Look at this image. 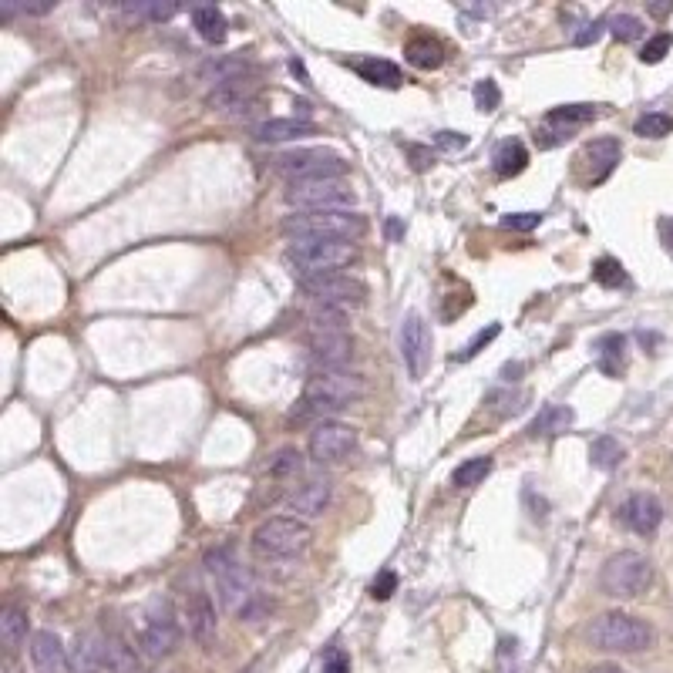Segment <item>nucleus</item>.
<instances>
[{"instance_id": "1", "label": "nucleus", "mask_w": 673, "mask_h": 673, "mask_svg": "<svg viewBox=\"0 0 673 673\" xmlns=\"http://www.w3.org/2000/svg\"><path fill=\"white\" fill-rule=\"evenodd\" d=\"M367 394L364 377L350 374V371H324V374H313L307 387H303V398L293 411L297 421L307 418H324V414L344 411L354 401H361ZM327 421V418H324Z\"/></svg>"}, {"instance_id": "2", "label": "nucleus", "mask_w": 673, "mask_h": 673, "mask_svg": "<svg viewBox=\"0 0 673 673\" xmlns=\"http://www.w3.org/2000/svg\"><path fill=\"white\" fill-rule=\"evenodd\" d=\"M206 573H209V579L216 583V596H219V603L226 606V610H233V613H239L243 620H253L256 616V610H253V603H256V593H253V579H250V573H246L243 566H239V559L233 556V549L229 546H216V549H209L206 552Z\"/></svg>"}, {"instance_id": "3", "label": "nucleus", "mask_w": 673, "mask_h": 673, "mask_svg": "<svg viewBox=\"0 0 673 673\" xmlns=\"http://www.w3.org/2000/svg\"><path fill=\"white\" fill-rule=\"evenodd\" d=\"M364 216L354 209H317V212H293L280 223V233L307 243V239H357L364 236Z\"/></svg>"}, {"instance_id": "4", "label": "nucleus", "mask_w": 673, "mask_h": 673, "mask_svg": "<svg viewBox=\"0 0 673 673\" xmlns=\"http://www.w3.org/2000/svg\"><path fill=\"white\" fill-rule=\"evenodd\" d=\"M313 542V529L297 515H276L256 525L250 549L256 559H297Z\"/></svg>"}, {"instance_id": "5", "label": "nucleus", "mask_w": 673, "mask_h": 673, "mask_svg": "<svg viewBox=\"0 0 673 673\" xmlns=\"http://www.w3.org/2000/svg\"><path fill=\"white\" fill-rule=\"evenodd\" d=\"M586 640L593 643L596 650L606 653H643L653 647V630L650 623H643L640 616L630 613H599L586 630Z\"/></svg>"}, {"instance_id": "6", "label": "nucleus", "mask_w": 673, "mask_h": 673, "mask_svg": "<svg viewBox=\"0 0 673 673\" xmlns=\"http://www.w3.org/2000/svg\"><path fill=\"white\" fill-rule=\"evenodd\" d=\"M283 260L293 266L300 280H313V276L340 273L354 263L357 246L350 239H307V243H293Z\"/></svg>"}, {"instance_id": "7", "label": "nucleus", "mask_w": 673, "mask_h": 673, "mask_svg": "<svg viewBox=\"0 0 673 673\" xmlns=\"http://www.w3.org/2000/svg\"><path fill=\"white\" fill-rule=\"evenodd\" d=\"M653 586V566L647 556L633 549L616 552L599 569V589L610 599H636Z\"/></svg>"}, {"instance_id": "8", "label": "nucleus", "mask_w": 673, "mask_h": 673, "mask_svg": "<svg viewBox=\"0 0 673 673\" xmlns=\"http://www.w3.org/2000/svg\"><path fill=\"white\" fill-rule=\"evenodd\" d=\"M300 293L310 297L320 307H334V310H354L367 300V287L357 276L347 273H327V276H313V280H300Z\"/></svg>"}, {"instance_id": "9", "label": "nucleus", "mask_w": 673, "mask_h": 673, "mask_svg": "<svg viewBox=\"0 0 673 673\" xmlns=\"http://www.w3.org/2000/svg\"><path fill=\"white\" fill-rule=\"evenodd\" d=\"M276 172L287 175L290 182H307V179H344L347 162L330 149H300L287 152L276 159Z\"/></svg>"}, {"instance_id": "10", "label": "nucleus", "mask_w": 673, "mask_h": 673, "mask_svg": "<svg viewBox=\"0 0 673 673\" xmlns=\"http://www.w3.org/2000/svg\"><path fill=\"white\" fill-rule=\"evenodd\" d=\"M287 202L300 206L303 212L317 209H350L354 206V189L344 179H307V182H290Z\"/></svg>"}, {"instance_id": "11", "label": "nucleus", "mask_w": 673, "mask_h": 673, "mask_svg": "<svg viewBox=\"0 0 673 673\" xmlns=\"http://www.w3.org/2000/svg\"><path fill=\"white\" fill-rule=\"evenodd\" d=\"M354 448H357V428H350L344 421H317L307 441V451L317 465L344 462Z\"/></svg>"}, {"instance_id": "12", "label": "nucleus", "mask_w": 673, "mask_h": 673, "mask_svg": "<svg viewBox=\"0 0 673 673\" xmlns=\"http://www.w3.org/2000/svg\"><path fill=\"white\" fill-rule=\"evenodd\" d=\"M256 98H260V81H256V75H243L209 88L206 108L216 115H246L256 105Z\"/></svg>"}, {"instance_id": "13", "label": "nucleus", "mask_w": 673, "mask_h": 673, "mask_svg": "<svg viewBox=\"0 0 673 673\" xmlns=\"http://www.w3.org/2000/svg\"><path fill=\"white\" fill-rule=\"evenodd\" d=\"M401 357L408 367L411 381H421L431 364V330L421 313H408L401 324Z\"/></svg>"}, {"instance_id": "14", "label": "nucleus", "mask_w": 673, "mask_h": 673, "mask_svg": "<svg viewBox=\"0 0 673 673\" xmlns=\"http://www.w3.org/2000/svg\"><path fill=\"white\" fill-rule=\"evenodd\" d=\"M179 640H182V630H179V623H175L169 613L149 616V623H145L142 633H138V647H142V653L149 660L172 657L175 647H179Z\"/></svg>"}, {"instance_id": "15", "label": "nucleus", "mask_w": 673, "mask_h": 673, "mask_svg": "<svg viewBox=\"0 0 673 673\" xmlns=\"http://www.w3.org/2000/svg\"><path fill=\"white\" fill-rule=\"evenodd\" d=\"M350 357H354V340H350L347 334L310 337L307 361H310V367L317 374H324V371H344Z\"/></svg>"}, {"instance_id": "16", "label": "nucleus", "mask_w": 673, "mask_h": 673, "mask_svg": "<svg viewBox=\"0 0 673 673\" xmlns=\"http://www.w3.org/2000/svg\"><path fill=\"white\" fill-rule=\"evenodd\" d=\"M620 522L630 532H636V536H653L663 522V505L650 492H633L620 505Z\"/></svg>"}, {"instance_id": "17", "label": "nucleus", "mask_w": 673, "mask_h": 673, "mask_svg": "<svg viewBox=\"0 0 673 673\" xmlns=\"http://www.w3.org/2000/svg\"><path fill=\"white\" fill-rule=\"evenodd\" d=\"M182 616H186V630L192 640L199 643V647H209L212 640H216V606H212L209 593H202V589H196V593L186 596V610H182Z\"/></svg>"}, {"instance_id": "18", "label": "nucleus", "mask_w": 673, "mask_h": 673, "mask_svg": "<svg viewBox=\"0 0 673 673\" xmlns=\"http://www.w3.org/2000/svg\"><path fill=\"white\" fill-rule=\"evenodd\" d=\"M620 159H623L620 138H596V142H589L583 149V159L579 162H586V169H589V175H586L589 186H599L603 179H610L613 169L620 165Z\"/></svg>"}, {"instance_id": "19", "label": "nucleus", "mask_w": 673, "mask_h": 673, "mask_svg": "<svg viewBox=\"0 0 673 673\" xmlns=\"http://www.w3.org/2000/svg\"><path fill=\"white\" fill-rule=\"evenodd\" d=\"M31 667L34 673H68V650L58 640V633L51 630H38L31 636Z\"/></svg>"}, {"instance_id": "20", "label": "nucleus", "mask_w": 673, "mask_h": 673, "mask_svg": "<svg viewBox=\"0 0 673 673\" xmlns=\"http://www.w3.org/2000/svg\"><path fill=\"white\" fill-rule=\"evenodd\" d=\"M317 135V125L307 122V118H266V122L253 125V138L263 145L273 142H297V138Z\"/></svg>"}, {"instance_id": "21", "label": "nucleus", "mask_w": 673, "mask_h": 673, "mask_svg": "<svg viewBox=\"0 0 673 673\" xmlns=\"http://www.w3.org/2000/svg\"><path fill=\"white\" fill-rule=\"evenodd\" d=\"M71 673H105V636L88 630L78 633L75 650L68 653Z\"/></svg>"}, {"instance_id": "22", "label": "nucleus", "mask_w": 673, "mask_h": 673, "mask_svg": "<svg viewBox=\"0 0 673 673\" xmlns=\"http://www.w3.org/2000/svg\"><path fill=\"white\" fill-rule=\"evenodd\" d=\"M330 492H334L330 478H307V482L297 485V492L290 495V509L297 515H307V519H317L330 505Z\"/></svg>"}, {"instance_id": "23", "label": "nucleus", "mask_w": 673, "mask_h": 673, "mask_svg": "<svg viewBox=\"0 0 673 673\" xmlns=\"http://www.w3.org/2000/svg\"><path fill=\"white\" fill-rule=\"evenodd\" d=\"M404 61L418 71H435L441 68V61H445V44L431 38V34H418V38L404 44Z\"/></svg>"}, {"instance_id": "24", "label": "nucleus", "mask_w": 673, "mask_h": 673, "mask_svg": "<svg viewBox=\"0 0 673 673\" xmlns=\"http://www.w3.org/2000/svg\"><path fill=\"white\" fill-rule=\"evenodd\" d=\"M596 367L606 377H620L626 367V337L623 334H603L596 337Z\"/></svg>"}, {"instance_id": "25", "label": "nucleus", "mask_w": 673, "mask_h": 673, "mask_svg": "<svg viewBox=\"0 0 673 673\" xmlns=\"http://www.w3.org/2000/svg\"><path fill=\"white\" fill-rule=\"evenodd\" d=\"M350 68L361 75L367 85L374 88H398L401 85V68L394 61H384V58H357L350 61Z\"/></svg>"}, {"instance_id": "26", "label": "nucleus", "mask_w": 673, "mask_h": 673, "mask_svg": "<svg viewBox=\"0 0 673 673\" xmlns=\"http://www.w3.org/2000/svg\"><path fill=\"white\" fill-rule=\"evenodd\" d=\"M27 610L17 603H4V610H0V643H4L7 653H14L21 643L27 640Z\"/></svg>"}, {"instance_id": "27", "label": "nucleus", "mask_w": 673, "mask_h": 673, "mask_svg": "<svg viewBox=\"0 0 673 673\" xmlns=\"http://www.w3.org/2000/svg\"><path fill=\"white\" fill-rule=\"evenodd\" d=\"M576 421V411L569 404H549L536 414V421L529 424V435L532 438H546V435H562L569 424Z\"/></svg>"}, {"instance_id": "28", "label": "nucleus", "mask_w": 673, "mask_h": 673, "mask_svg": "<svg viewBox=\"0 0 673 673\" xmlns=\"http://www.w3.org/2000/svg\"><path fill=\"white\" fill-rule=\"evenodd\" d=\"M525 165H529V149H525L519 138H505L492 155V169L499 179H512V175H519Z\"/></svg>"}, {"instance_id": "29", "label": "nucleus", "mask_w": 673, "mask_h": 673, "mask_svg": "<svg viewBox=\"0 0 673 673\" xmlns=\"http://www.w3.org/2000/svg\"><path fill=\"white\" fill-rule=\"evenodd\" d=\"M192 27H196L199 38L206 41V44H223L226 34H229L226 14L219 11V7H212V4H202V7H196V11H192Z\"/></svg>"}, {"instance_id": "30", "label": "nucleus", "mask_w": 673, "mask_h": 673, "mask_svg": "<svg viewBox=\"0 0 673 673\" xmlns=\"http://www.w3.org/2000/svg\"><path fill=\"white\" fill-rule=\"evenodd\" d=\"M138 657L135 647L122 636H105V673H135Z\"/></svg>"}, {"instance_id": "31", "label": "nucleus", "mask_w": 673, "mask_h": 673, "mask_svg": "<svg viewBox=\"0 0 673 673\" xmlns=\"http://www.w3.org/2000/svg\"><path fill=\"white\" fill-rule=\"evenodd\" d=\"M596 118V105H559L546 112V125L559 128V132H569V128H579Z\"/></svg>"}, {"instance_id": "32", "label": "nucleus", "mask_w": 673, "mask_h": 673, "mask_svg": "<svg viewBox=\"0 0 673 673\" xmlns=\"http://www.w3.org/2000/svg\"><path fill=\"white\" fill-rule=\"evenodd\" d=\"M623 445L613 435H599L593 445H589V465L599 468V472H613L616 465L623 462Z\"/></svg>"}, {"instance_id": "33", "label": "nucleus", "mask_w": 673, "mask_h": 673, "mask_svg": "<svg viewBox=\"0 0 673 673\" xmlns=\"http://www.w3.org/2000/svg\"><path fill=\"white\" fill-rule=\"evenodd\" d=\"M327 334H347L344 310L320 307V310L310 313V337H327Z\"/></svg>"}, {"instance_id": "34", "label": "nucleus", "mask_w": 673, "mask_h": 673, "mask_svg": "<svg viewBox=\"0 0 673 673\" xmlns=\"http://www.w3.org/2000/svg\"><path fill=\"white\" fill-rule=\"evenodd\" d=\"M488 472H492V458H468V462H462L455 468V475H451V482H455L458 488H472V485H482Z\"/></svg>"}, {"instance_id": "35", "label": "nucleus", "mask_w": 673, "mask_h": 673, "mask_svg": "<svg viewBox=\"0 0 673 673\" xmlns=\"http://www.w3.org/2000/svg\"><path fill=\"white\" fill-rule=\"evenodd\" d=\"M633 132L640 138H667L673 135V115L667 112H647L643 118H636Z\"/></svg>"}, {"instance_id": "36", "label": "nucleus", "mask_w": 673, "mask_h": 673, "mask_svg": "<svg viewBox=\"0 0 673 673\" xmlns=\"http://www.w3.org/2000/svg\"><path fill=\"white\" fill-rule=\"evenodd\" d=\"M593 280L599 283V287H606V290L626 287V270H623L620 260L603 256V260H596V266H593Z\"/></svg>"}, {"instance_id": "37", "label": "nucleus", "mask_w": 673, "mask_h": 673, "mask_svg": "<svg viewBox=\"0 0 673 673\" xmlns=\"http://www.w3.org/2000/svg\"><path fill=\"white\" fill-rule=\"evenodd\" d=\"M270 475L273 478H297V475H303V455L297 448H280L270 458Z\"/></svg>"}, {"instance_id": "38", "label": "nucleus", "mask_w": 673, "mask_h": 673, "mask_svg": "<svg viewBox=\"0 0 673 673\" xmlns=\"http://www.w3.org/2000/svg\"><path fill=\"white\" fill-rule=\"evenodd\" d=\"M610 31L620 44H630V41H640L643 34H647V24H643L636 14H616V17H610Z\"/></svg>"}, {"instance_id": "39", "label": "nucleus", "mask_w": 673, "mask_h": 673, "mask_svg": "<svg viewBox=\"0 0 673 673\" xmlns=\"http://www.w3.org/2000/svg\"><path fill=\"white\" fill-rule=\"evenodd\" d=\"M128 14L145 17V21H152V24H162V21H172V17L179 14V4H172V0H165V4H132L128 7Z\"/></svg>"}, {"instance_id": "40", "label": "nucleus", "mask_w": 673, "mask_h": 673, "mask_svg": "<svg viewBox=\"0 0 673 673\" xmlns=\"http://www.w3.org/2000/svg\"><path fill=\"white\" fill-rule=\"evenodd\" d=\"M525 394L522 391H492L488 394V408H492L499 418H509V414L522 411Z\"/></svg>"}, {"instance_id": "41", "label": "nucleus", "mask_w": 673, "mask_h": 673, "mask_svg": "<svg viewBox=\"0 0 673 673\" xmlns=\"http://www.w3.org/2000/svg\"><path fill=\"white\" fill-rule=\"evenodd\" d=\"M472 95H475V108H478V112H495V108L502 105V91H499V85H495L492 78L478 81Z\"/></svg>"}, {"instance_id": "42", "label": "nucleus", "mask_w": 673, "mask_h": 673, "mask_svg": "<svg viewBox=\"0 0 673 673\" xmlns=\"http://www.w3.org/2000/svg\"><path fill=\"white\" fill-rule=\"evenodd\" d=\"M670 48H673V34H653V38L643 44V51H640V61L643 64H660L663 58L670 54Z\"/></svg>"}, {"instance_id": "43", "label": "nucleus", "mask_w": 673, "mask_h": 673, "mask_svg": "<svg viewBox=\"0 0 673 673\" xmlns=\"http://www.w3.org/2000/svg\"><path fill=\"white\" fill-rule=\"evenodd\" d=\"M499 334H502V327H499V324H488L485 330H478V334H475L472 340H468V347L462 350V354H455V357H451V361H472V357L478 354V350L492 344V340L499 337Z\"/></svg>"}, {"instance_id": "44", "label": "nucleus", "mask_w": 673, "mask_h": 673, "mask_svg": "<svg viewBox=\"0 0 673 673\" xmlns=\"http://www.w3.org/2000/svg\"><path fill=\"white\" fill-rule=\"evenodd\" d=\"M542 223V212H512V216L502 219L505 229H512V233H532Z\"/></svg>"}, {"instance_id": "45", "label": "nucleus", "mask_w": 673, "mask_h": 673, "mask_svg": "<svg viewBox=\"0 0 673 673\" xmlns=\"http://www.w3.org/2000/svg\"><path fill=\"white\" fill-rule=\"evenodd\" d=\"M320 673H350V657L340 647H330L320 660Z\"/></svg>"}, {"instance_id": "46", "label": "nucleus", "mask_w": 673, "mask_h": 673, "mask_svg": "<svg viewBox=\"0 0 673 673\" xmlns=\"http://www.w3.org/2000/svg\"><path fill=\"white\" fill-rule=\"evenodd\" d=\"M394 589H398V573H394V569H384V573H377V579L371 583V596L374 599H391Z\"/></svg>"}, {"instance_id": "47", "label": "nucleus", "mask_w": 673, "mask_h": 673, "mask_svg": "<svg viewBox=\"0 0 673 673\" xmlns=\"http://www.w3.org/2000/svg\"><path fill=\"white\" fill-rule=\"evenodd\" d=\"M468 142H472V138L465 132H438L435 135V145L441 152H462V149H468Z\"/></svg>"}, {"instance_id": "48", "label": "nucleus", "mask_w": 673, "mask_h": 673, "mask_svg": "<svg viewBox=\"0 0 673 673\" xmlns=\"http://www.w3.org/2000/svg\"><path fill=\"white\" fill-rule=\"evenodd\" d=\"M610 27V21H593V24H586L583 31L576 34V48H586V44H596L599 38H603V31Z\"/></svg>"}, {"instance_id": "49", "label": "nucleus", "mask_w": 673, "mask_h": 673, "mask_svg": "<svg viewBox=\"0 0 673 673\" xmlns=\"http://www.w3.org/2000/svg\"><path fill=\"white\" fill-rule=\"evenodd\" d=\"M404 152L411 155V165H414V169H418V172H424L431 162H435V159H431V149H421V145H404Z\"/></svg>"}, {"instance_id": "50", "label": "nucleus", "mask_w": 673, "mask_h": 673, "mask_svg": "<svg viewBox=\"0 0 673 673\" xmlns=\"http://www.w3.org/2000/svg\"><path fill=\"white\" fill-rule=\"evenodd\" d=\"M660 243H663V250L673 256V216L660 219Z\"/></svg>"}, {"instance_id": "51", "label": "nucleus", "mask_w": 673, "mask_h": 673, "mask_svg": "<svg viewBox=\"0 0 673 673\" xmlns=\"http://www.w3.org/2000/svg\"><path fill=\"white\" fill-rule=\"evenodd\" d=\"M401 236H404V226L398 223V219H387V239H391V243H398Z\"/></svg>"}, {"instance_id": "52", "label": "nucleus", "mask_w": 673, "mask_h": 673, "mask_svg": "<svg viewBox=\"0 0 673 673\" xmlns=\"http://www.w3.org/2000/svg\"><path fill=\"white\" fill-rule=\"evenodd\" d=\"M586 673H626V670L616 667V663H596V667H589Z\"/></svg>"}, {"instance_id": "53", "label": "nucleus", "mask_w": 673, "mask_h": 673, "mask_svg": "<svg viewBox=\"0 0 673 673\" xmlns=\"http://www.w3.org/2000/svg\"><path fill=\"white\" fill-rule=\"evenodd\" d=\"M519 374H522V364H505V367H502V377H505V381H519Z\"/></svg>"}, {"instance_id": "54", "label": "nucleus", "mask_w": 673, "mask_h": 673, "mask_svg": "<svg viewBox=\"0 0 673 673\" xmlns=\"http://www.w3.org/2000/svg\"><path fill=\"white\" fill-rule=\"evenodd\" d=\"M673 11V4H650V14L653 17H667Z\"/></svg>"}]
</instances>
